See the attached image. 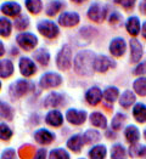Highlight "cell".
I'll use <instances>...</instances> for the list:
<instances>
[{
    "instance_id": "cell-22",
    "label": "cell",
    "mask_w": 146,
    "mask_h": 159,
    "mask_svg": "<svg viewBox=\"0 0 146 159\" xmlns=\"http://www.w3.org/2000/svg\"><path fill=\"white\" fill-rule=\"evenodd\" d=\"M83 143H84L83 136H80V135H74V136H72V137L67 141V147H68L71 151H73L74 153H78V152H80V149H82V147H83Z\"/></svg>"
},
{
    "instance_id": "cell-12",
    "label": "cell",
    "mask_w": 146,
    "mask_h": 159,
    "mask_svg": "<svg viewBox=\"0 0 146 159\" xmlns=\"http://www.w3.org/2000/svg\"><path fill=\"white\" fill-rule=\"evenodd\" d=\"M65 105V97L64 95L59 93H49L44 100V106L46 108H57Z\"/></svg>"
},
{
    "instance_id": "cell-24",
    "label": "cell",
    "mask_w": 146,
    "mask_h": 159,
    "mask_svg": "<svg viewBox=\"0 0 146 159\" xmlns=\"http://www.w3.org/2000/svg\"><path fill=\"white\" fill-rule=\"evenodd\" d=\"M13 73V65L10 60L0 61V78H9Z\"/></svg>"
},
{
    "instance_id": "cell-29",
    "label": "cell",
    "mask_w": 146,
    "mask_h": 159,
    "mask_svg": "<svg viewBox=\"0 0 146 159\" xmlns=\"http://www.w3.org/2000/svg\"><path fill=\"white\" fill-rule=\"evenodd\" d=\"M102 96H104V98L106 100L107 102L113 103V102L118 98L120 91H118V89H117L116 86H108L107 89H105V91H104V93H102Z\"/></svg>"
},
{
    "instance_id": "cell-18",
    "label": "cell",
    "mask_w": 146,
    "mask_h": 159,
    "mask_svg": "<svg viewBox=\"0 0 146 159\" xmlns=\"http://www.w3.org/2000/svg\"><path fill=\"white\" fill-rule=\"evenodd\" d=\"M45 121H46L50 126L59 128V126H61L62 123H64V117H62V114H61L59 111L54 109V111H50V112L46 114Z\"/></svg>"
},
{
    "instance_id": "cell-44",
    "label": "cell",
    "mask_w": 146,
    "mask_h": 159,
    "mask_svg": "<svg viewBox=\"0 0 146 159\" xmlns=\"http://www.w3.org/2000/svg\"><path fill=\"white\" fill-rule=\"evenodd\" d=\"M95 32H96V29H94L92 27H84V28L80 29V34L84 35V37H88V38L94 37L95 35Z\"/></svg>"
},
{
    "instance_id": "cell-46",
    "label": "cell",
    "mask_w": 146,
    "mask_h": 159,
    "mask_svg": "<svg viewBox=\"0 0 146 159\" xmlns=\"http://www.w3.org/2000/svg\"><path fill=\"white\" fill-rule=\"evenodd\" d=\"M120 21H122V15L120 12H117V11L112 12V15L110 16V23L111 25H117V23H120Z\"/></svg>"
},
{
    "instance_id": "cell-11",
    "label": "cell",
    "mask_w": 146,
    "mask_h": 159,
    "mask_svg": "<svg viewBox=\"0 0 146 159\" xmlns=\"http://www.w3.org/2000/svg\"><path fill=\"white\" fill-rule=\"evenodd\" d=\"M125 49H127V44L123 38H115L110 43V52L115 57L123 56L125 52Z\"/></svg>"
},
{
    "instance_id": "cell-17",
    "label": "cell",
    "mask_w": 146,
    "mask_h": 159,
    "mask_svg": "<svg viewBox=\"0 0 146 159\" xmlns=\"http://www.w3.org/2000/svg\"><path fill=\"white\" fill-rule=\"evenodd\" d=\"M34 139H35V141L38 143H40V145H49V143H51L54 140H55V135L53 133H50L49 130L40 129L38 131H35Z\"/></svg>"
},
{
    "instance_id": "cell-1",
    "label": "cell",
    "mask_w": 146,
    "mask_h": 159,
    "mask_svg": "<svg viewBox=\"0 0 146 159\" xmlns=\"http://www.w3.org/2000/svg\"><path fill=\"white\" fill-rule=\"evenodd\" d=\"M95 53L90 50H84L77 53L73 67L77 74L82 77H90L94 72V61H95Z\"/></svg>"
},
{
    "instance_id": "cell-50",
    "label": "cell",
    "mask_w": 146,
    "mask_h": 159,
    "mask_svg": "<svg viewBox=\"0 0 146 159\" xmlns=\"http://www.w3.org/2000/svg\"><path fill=\"white\" fill-rule=\"evenodd\" d=\"M141 32H143V37H144V39L146 40V21L143 23V27H141Z\"/></svg>"
},
{
    "instance_id": "cell-7",
    "label": "cell",
    "mask_w": 146,
    "mask_h": 159,
    "mask_svg": "<svg viewBox=\"0 0 146 159\" xmlns=\"http://www.w3.org/2000/svg\"><path fill=\"white\" fill-rule=\"evenodd\" d=\"M62 84V77L57 73H45L39 80V85L40 88L43 89H54V88H57Z\"/></svg>"
},
{
    "instance_id": "cell-4",
    "label": "cell",
    "mask_w": 146,
    "mask_h": 159,
    "mask_svg": "<svg viewBox=\"0 0 146 159\" xmlns=\"http://www.w3.org/2000/svg\"><path fill=\"white\" fill-rule=\"evenodd\" d=\"M37 28H38V32H39L40 34L43 37L48 38V39L56 38L59 35V33H60V29H59L57 25L55 22H53V21H49V20L40 21L39 23H38V26H37Z\"/></svg>"
},
{
    "instance_id": "cell-51",
    "label": "cell",
    "mask_w": 146,
    "mask_h": 159,
    "mask_svg": "<svg viewBox=\"0 0 146 159\" xmlns=\"http://www.w3.org/2000/svg\"><path fill=\"white\" fill-rule=\"evenodd\" d=\"M107 137H110V139H112V140H115L116 139V135L112 133V131H107Z\"/></svg>"
},
{
    "instance_id": "cell-3",
    "label": "cell",
    "mask_w": 146,
    "mask_h": 159,
    "mask_svg": "<svg viewBox=\"0 0 146 159\" xmlns=\"http://www.w3.org/2000/svg\"><path fill=\"white\" fill-rule=\"evenodd\" d=\"M56 65L61 70H68L72 66V49L69 45H64L56 57Z\"/></svg>"
},
{
    "instance_id": "cell-52",
    "label": "cell",
    "mask_w": 146,
    "mask_h": 159,
    "mask_svg": "<svg viewBox=\"0 0 146 159\" xmlns=\"http://www.w3.org/2000/svg\"><path fill=\"white\" fill-rule=\"evenodd\" d=\"M71 1L77 2V4H82V2H84V1H87V0H71Z\"/></svg>"
},
{
    "instance_id": "cell-10",
    "label": "cell",
    "mask_w": 146,
    "mask_h": 159,
    "mask_svg": "<svg viewBox=\"0 0 146 159\" xmlns=\"http://www.w3.org/2000/svg\"><path fill=\"white\" fill-rule=\"evenodd\" d=\"M79 21L80 17L77 12H62L59 17V23L62 27H74Z\"/></svg>"
},
{
    "instance_id": "cell-36",
    "label": "cell",
    "mask_w": 146,
    "mask_h": 159,
    "mask_svg": "<svg viewBox=\"0 0 146 159\" xmlns=\"http://www.w3.org/2000/svg\"><path fill=\"white\" fill-rule=\"evenodd\" d=\"M111 158L112 159H127L125 148L122 145H115L111 151Z\"/></svg>"
},
{
    "instance_id": "cell-26",
    "label": "cell",
    "mask_w": 146,
    "mask_h": 159,
    "mask_svg": "<svg viewBox=\"0 0 146 159\" xmlns=\"http://www.w3.org/2000/svg\"><path fill=\"white\" fill-rule=\"evenodd\" d=\"M90 123L93 124L94 126H96V128H102V129H105L107 126L106 117H105L102 113H99V112H94V113L90 114Z\"/></svg>"
},
{
    "instance_id": "cell-53",
    "label": "cell",
    "mask_w": 146,
    "mask_h": 159,
    "mask_svg": "<svg viewBox=\"0 0 146 159\" xmlns=\"http://www.w3.org/2000/svg\"><path fill=\"white\" fill-rule=\"evenodd\" d=\"M18 53V50L17 49H12V55H17Z\"/></svg>"
},
{
    "instance_id": "cell-30",
    "label": "cell",
    "mask_w": 146,
    "mask_h": 159,
    "mask_svg": "<svg viewBox=\"0 0 146 159\" xmlns=\"http://www.w3.org/2000/svg\"><path fill=\"white\" fill-rule=\"evenodd\" d=\"M25 4H26L27 10L34 15H38L43 10L41 0H25Z\"/></svg>"
},
{
    "instance_id": "cell-35",
    "label": "cell",
    "mask_w": 146,
    "mask_h": 159,
    "mask_svg": "<svg viewBox=\"0 0 146 159\" xmlns=\"http://www.w3.org/2000/svg\"><path fill=\"white\" fill-rule=\"evenodd\" d=\"M145 154H146V146L133 143L130 146V148H129V156L132 158H139V157H143Z\"/></svg>"
},
{
    "instance_id": "cell-48",
    "label": "cell",
    "mask_w": 146,
    "mask_h": 159,
    "mask_svg": "<svg viewBox=\"0 0 146 159\" xmlns=\"http://www.w3.org/2000/svg\"><path fill=\"white\" fill-rule=\"evenodd\" d=\"M139 10L143 15H146V0H141L139 4Z\"/></svg>"
},
{
    "instance_id": "cell-54",
    "label": "cell",
    "mask_w": 146,
    "mask_h": 159,
    "mask_svg": "<svg viewBox=\"0 0 146 159\" xmlns=\"http://www.w3.org/2000/svg\"><path fill=\"white\" fill-rule=\"evenodd\" d=\"M144 137L146 139V129H145V131H144Z\"/></svg>"
},
{
    "instance_id": "cell-5",
    "label": "cell",
    "mask_w": 146,
    "mask_h": 159,
    "mask_svg": "<svg viewBox=\"0 0 146 159\" xmlns=\"http://www.w3.org/2000/svg\"><path fill=\"white\" fill-rule=\"evenodd\" d=\"M107 16V9L100 2H93L88 10V17L90 21L101 23Z\"/></svg>"
},
{
    "instance_id": "cell-55",
    "label": "cell",
    "mask_w": 146,
    "mask_h": 159,
    "mask_svg": "<svg viewBox=\"0 0 146 159\" xmlns=\"http://www.w3.org/2000/svg\"><path fill=\"white\" fill-rule=\"evenodd\" d=\"M0 89H1V81H0Z\"/></svg>"
},
{
    "instance_id": "cell-32",
    "label": "cell",
    "mask_w": 146,
    "mask_h": 159,
    "mask_svg": "<svg viewBox=\"0 0 146 159\" xmlns=\"http://www.w3.org/2000/svg\"><path fill=\"white\" fill-rule=\"evenodd\" d=\"M0 117L7 120H12L13 118V109L10 107V105H7L1 100H0Z\"/></svg>"
},
{
    "instance_id": "cell-31",
    "label": "cell",
    "mask_w": 146,
    "mask_h": 159,
    "mask_svg": "<svg viewBox=\"0 0 146 159\" xmlns=\"http://www.w3.org/2000/svg\"><path fill=\"white\" fill-rule=\"evenodd\" d=\"M134 91L140 95V96H146V78L145 77H140L133 83Z\"/></svg>"
},
{
    "instance_id": "cell-45",
    "label": "cell",
    "mask_w": 146,
    "mask_h": 159,
    "mask_svg": "<svg viewBox=\"0 0 146 159\" xmlns=\"http://www.w3.org/2000/svg\"><path fill=\"white\" fill-rule=\"evenodd\" d=\"M0 159H16V153H15V149L12 148H7L2 152L1 154V158Z\"/></svg>"
},
{
    "instance_id": "cell-38",
    "label": "cell",
    "mask_w": 146,
    "mask_h": 159,
    "mask_svg": "<svg viewBox=\"0 0 146 159\" xmlns=\"http://www.w3.org/2000/svg\"><path fill=\"white\" fill-rule=\"evenodd\" d=\"M29 26V18L26 15H18L16 18H15V27L18 29V30H25L27 27Z\"/></svg>"
},
{
    "instance_id": "cell-8",
    "label": "cell",
    "mask_w": 146,
    "mask_h": 159,
    "mask_svg": "<svg viewBox=\"0 0 146 159\" xmlns=\"http://www.w3.org/2000/svg\"><path fill=\"white\" fill-rule=\"evenodd\" d=\"M111 67H115V63L111 61V58H108L105 55H99L95 57L94 61V70L99 72V73H105L107 72Z\"/></svg>"
},
{
    "instance_id": "cell-41",
    "label": "cell",
    "mask_w": 146,
    "mask_h": 159,
    "mask_svg": "<svg viewBox=\"0 0 146 159\" xmlns=\"http://www.w3.org/2000/svg\"><path fill=\"white\" fill-rule=\"evenodd\" d=\"M125 114H122V113H117L115 117H113V119H112V123H111V126H112V129L113 130H120V128H122V125H123V123L125 121Z\"/></svg>"
},
{
    "instance_id": "cell-28",
    "label": "cell",
    "mask_w": 146,
    "mask_h": 159,
    "mask_svg": "<svg viewBox=\"0 0 146 159\" xmlns=\"http://www.w3.org/2000/svg\"><path fill=\"white\" fill-rule=\"evenodd\" d=\"M11 30H12L11 21L5 17H0V35L4 38H7V37H10Z\"/></svg>"
},
{
    "instance_id": "cell-39",
    "label": "cell",
    "mask_w": 146,
    "mask_h": 159,
    "mask_svg": "<svg viewBox=\"0 0 146 159\" xmlns=\"http://www.w3.org/2000/svg\"><path fill=\"white\" fill-rule=\"evenodd\" d=\"M12 130L5 124V123H1L0 124V140L2 141H9L11 137H12Z\"/></svg>"
},
{
    "instance_id": "cell-15",
    "label": "cell",
    "mask_w": 146,
    "mask_h": 159,
    "mask_svg": "<svg viewBox=\"0 0 146 159\" xmlns=\"http://www.w3.org/2000/svg\"><path fill=\"white\" fill-rule=\"evenodd\" d=\"M144 55L143 51V45L138 39L130 40V61L133 63H138Z\"/></svg>"
},
{
    "instance_id": "cell-56",
    "label": "cell",
    "mask_w": 146,
    "mask_h": 159,
    "mask_svg": "<svg viewBox=\"0 0 146 159\" xmlns=\"http://www.w3.org/2000/svg\"><path fill=\"white\" fill-rule=\"evenodd\" d=\"M80 159H84V158H80Z\"/></svg>"
},
{
    "instance_id": "cell-34",
    "label": "cell",
    "mask_w": 146,
    "mask_h": 159,
    "mask_svg": "<svg viewBox=\"0 0 146 159\" xmlns=\"http://www.w3.org/2000/svg\"><path fill=\"white\" fill-rule=\"evenodd\" d=\"M106 153L107 151L105 146H96L89 151V157L92 159H105Z\"/></svg>"
},
{
    "instance_id": "cell-14",
    "label": "cell",
    "mask_w": 146,
    "mask_h": 159,
    "mask_svg": "<svg viewBox=\"0 0 146 159\" xmlns=\"http://www.w3.org/2000/svg\"><path fill=\"white\" fill-rule=\"evenodd\" d=\"M0 11L10 17H17L21 15V5L15 1H6L0 6Z\"/></svg>"
},
{
    "instance_id": "cell-9",
    "label": "cell",
    "mask_w": 146,
    "mask_h": 159,
    "mask_svg": "<svg viewBox=\"0 0 146 159\" xmlns=\"http://www.w3.org/2000/svg\"><path fill=\"white\" fill-rule=\"evenodd\" d=\"M66 119L73 124V125H82L87 119V112L85 111H78V109H68L66 112Z\"/></svg>"
},
{
    "instance_id": "cell-33",
    "label": "cell",
    "mask_w": 146,
    "mask_h": 159,
    "mask_svg": "<svg viewBox=\"0 0 146 159\" xmlns=\"http://www.w3.org/2000/svg\"><path fill=\"white\" fill-rule=\"evenodd\" d=\"M100 137H101V136H100L99 131L90 129V130H87L85 134L83 135V141H84V143L90 145V143H95V142H97V141L100 140Z\"/></svg>"
},
{
    "instance_id": "cell-49",
    "label": "cell",
    "mask_w": 146,
    "mask_h": 159,
    "mask_svg": "<svg viewBox=\"0 0 146 159\" xmlns=\"http://www.w3.org/2000/svg\"><path fill=\"white\" fill-rule=\"evenodd\" d=\"M4 53H5V46H4L2 41L0 40V57H1V56H4Z\"/></svg>"
},
{
    "instance_id": "cell-20",
    "label": "cell",
    "mask_w": 146,
    "mask_h": 159,
    "mask_svg": "<svg viewBox=\"0 0 146 159\" xmlns=\"http://www.w3.org/2000/svg\"><path fill=\"white\" fill-rule=\"evenodd\" d=\"M64 7H65V4H64L62 0H53L46 5L45 12H46L48 16H55L56 13L60 12Z\"/></svg>"
},
{
    "instance_id": "cell-6",
    "label": "cell",
    "mask_w": 146,
    "mask_h": 159,
    "mask_svg": "<svg viewBox=\"0 0 146 159\" xmlns=\"http://www.w3.org/2000/svg\"><path fill=\"white\" fill-rule=\"evenodd\" d=\"M16 41L25 51H32L38 44V38L33 33L25 32V33H21L17 35Z\"/></svg>"
},
{
    "instance_id": "cell-13",
    "label": "cell",
    "mask_w": 146,
    "mask_h": 159,
    "mask_svg": "<svg viewBox=\"0 0 146 159\" xmlns=\"http://www.w3.org/2000/svg\"><path fill=\"white\" fill-rule=\"evenodd\" d=\"M18 66H20L21 74L25 75V77H32L37 72V67L34 65V62L28 57H22L20 60Z\"/></svg>"
},
{
    "instance_id": "cell-16",
    "label": "cell",
    "mask_w": 146,
    "mask_h": 159,
    "mask_svg": "<svg viewBox=\"0 0 146 159\" xmlns=\"http://www.w3.org/2000/svg\"><path fill=\"white\" fill-rule=\"evenodd\" d=\"M85 100L90 106H96L102 100V91L97 86H93L85 93Z\"/></svg>"
},
{
    "instance_id": "cell-43",
    "label": "cell",
    "mask_w": 146,
    "mask_h": 159,
    "mask_svg": "<svg viewBox=\"0 0 146 159\" xmlns=\"http://www.w3.org/2000/svg\"><path fill=\"white\" fill-rule=\"evenodd\" d=\"M134 74L135 75H144V74H146V61L139 63L136 66V68L134 69Z\"/></svg>"
},
{
    "instance_id": "cell-2",
    "label": "cell",
    "mask_w": 146,
    "mask_h": 159,
    "mask_svg": "<svg viewBox=\"0 0 146 159\" xmlns=\"http://www.w3.org/2000/svg\"><path fill=\"white\" fill-rule=\"evenodd\" d=\"M34 89V84L28 81V80H23V79H20L17 81H15L13 84H11L10 86V96L17 100L22 96H25L26 93H28L31 90Z\"/></svg>"
},
{
    "instance_id": "cell-40",
    "label": "cell",
    "mask_w": 146,
    "mask_h": 159,
    "mask_svg": "<svg viewBox=\"0 0 146 159\" xmlns=\"http://www.w3.org/2000/svg\"><path fill=\"white\" fill-rule=\"evenodd\" d=\"M49 159H69V154L64 148H56L50 152Z\"/></svg>"
},
{
    "instance_id": "cell-47",
    "label": "cell",
    "mask_w": 146,
    "mask_h": 159,
    "mask_svg": "<svg viewBox=\"0 0 146 159\" xmlns=\"http://www.w3.org/2000/svg\"><path fill=\"white\" fill-rule=\"evenodd\" d=\"M34 159H45L46 158V149L45 148H40L37 151V153H35V156L33 157Z\"/></svg>"
},
{
    "instance_id": "cell-19",
    "label": "cell",
    "mask_w": 146,
    "mask_h": 159,
    "mask_svg": "<svg viewBox=\"0 0 146 159\" xmlns=\"http://www.w3.org/2000/svg\"><path fill=\"white\" fill-rule=\"evenodd\" d=\"M125 28L128 30V33L133 37H136L139 33H140V29H141V25H140V20L136 17V16H132L128 18L127 23H125Z\"/></svg>"
},
{
    "instance_id": "cell-37",
    "label": "cell",
    "mask_w": 146,
    "mask_h": 159,
    "mask_svg": "<svg viewBox=\"0 0 146 159\" xmlns=\"http://www.w3.org/2000/svg\"><path fill=\"white\" fill-rule=\"evenodd\" d=\"M18 156L21 159H32L34 157V147L31 145H25L20 148Z\"/></svg>"
},
{
    "instance_id": "cell-21",
    "label": "cell",
    "mask_w": 146,
    "mask_h": 159,
    "mask_svg": "<svg viewBox=\"0 0 146 159\" xmlns=\"http://www.w3.org/2000/svg\"><path fill=\"white\" fill-rule=\"evenodd\" d=\"M133 117L138 123H146V106L144 103H136L134 106Z\"/></svg>"
},
{
    "instance_id": "cell-23",
    "label": "cell",
    "mask_w": 146,
    "mask_h": 159,
    "mask_svg": "<svg viewBox=\"0 0 146 159\" xmlns=\"http://www.w3.org/2000/svg\"><path fill=\"white\" fill-rule=\"evenodd\" d=\"M124 136H125L127 141H128L130 145H133V143H136V142L139 141V139H140V133H139V130H138L136 126L129 125V126L125 129V131H124Z\"/></svg>"
},
{
    "instance_id": "cell-42",
    "label": "cell",
    "mask_w": 146,
    "mask_h": 159,
    "mask_svg": "<svg viewBox=\"0 0 146 159\" xmlns=\"http://www.w3.org/2000/svg\"><path fill=\"white\" fill-rule=\"evenodd\" d=\"M116 4H118L120 5L123 9H125V10H130V9H133L134 5H135V2H136V0H113Z\"/></svg>"
},
{
    "instance_id": "cell-25",
    "label": "cell",
    "mask_w": 146,
    "mask_h": 159,
    "mask_svg": "<svg viewBox=\"0 0 146 159\" xmlns=\"http://www.w3.org/2000/svg\"><path fill=\"white\" fill-rule=\"evenodd\" d=\"M135 100H136L135 95H134L130 90H125L124 93L120 95V105L123 107V108H129V107L132 106L134 102H135Z\"/></svg>"
},
{
    "instance_id": "cell-27",
    "label": "cell",
    "mask_w": 146,
    "mask_h": 159,
    "mask_svg": "<svg viewBox=\"0 0 146 159\" xmlns=\"http://www.w3.org/2000/svg\"><path fill=\"white\" fill-rule=\"evenodd\" d=\"M34 60L40 63L41 66H48L49 65V61H50V53L48 50L45 49H39L37 51H34V55H33Z\"/></svg>"
}]
</instances>
